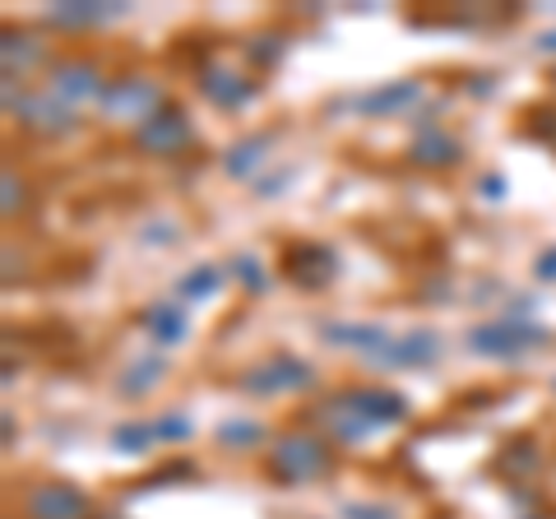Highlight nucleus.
<instances>
[{
  "mask_svg": "<svg viewBox=\"0 0 556 519\" xmlns=\"http://www.w3.org/2000/svg\"><path fill=\"white\" fill-rule=\"evenodd\" d=\"M334 445H329L320 431L292 427L278 431L269 441V478L283 482V488H311V482H325L334 473Z\"/></svg>",
  "mask_w": 556,
  "mask_h": 519,
  "instance_id": "f257e3e1",
  "label": "nucleus"
},
{
  "mask_svg": "<svg viewBox=\"0 0 556 519\" xmlns=\"http://www.w3.org/2000/svg\"><path fill=\"white\" fill-rule=\"evenodd\" d=\"M0 102H5V116L20 121L38 140H70V135H79V126H84V116L70 107V102H61L47 89H24L20 79H0Z\"/></svg>",
  "mask_w": 556,
  "mask_h": 519,
  "instance_id": "f03ea898",
  "label": "nucleus"
},
{
  "mask_svg": "<svg viewBox=\"0 0 556 519\" xmlns=\"http://www.w3.org/2000/svg\"><path fill=\"white\" fill-rule=\"evenodd\" d=\"M552 343V330L538 320H478L473 330H464V349L482 357V362H501V367H515V362H525L533 353H543Z\"/></svg>",
  "mask_w": 556,
  "mask_h": 519,
  "instance_id": "7ed1b4c3",
  "label": "nucleus"
},
{
  "mask_svg": "<svg viewBox=\"0 0 556 519\" xmlns=\"http://www.w3.org/2000/svg\"><path fill=\"white\" fill-rule=\"evenodd\" d=\"M320 385V371L316 362H306L298 353H269L251 362V367L237 371V390L247 394V400H288V394H311Z\"/></svg>",
  "mask_w": 556,
  "mask_h": 519,
  "instance_id": "20e7f679",
  "label": "nucleus"
},
{
  "mask_svg": "<svg viewBox=\"0 0 556 519\" xmlns=\"http://www.w3.org/2000/svg\"><path fill=\"white\" fill-rule=\"evenodd\" d=\"M108 75H102V65L93 56H56L47 65V93H56L61 102H70L75 112L84 107H102V93H108Z\"/></svg>",
  "mask_w": 556,
  "mask_h": 519,
  "instance_id": "39448f33",
  "label": "nucleus"
},
{
  "mask_svg": "<svg viewBox=\"0 0 556 519\" xmlns=\"http://www.w3.org/2000/svg\"><path fill=\"white\" fill-rule=\"evenodd\" d=\"M167 102H163V84L153 79V75H116L108 84V93H102V116L108 121H126V126H144V121L153 112H163Z\"/></svg>",
  "mask_w": 556,
  "mask_h": 519,
  "instance_id": "423d86ee",
  "label": "nucleus"
},
{
  "mask_svg": "<svg viewBox=\"0 0 556 519\" xmlns=\"http://www.w3.org/2000/svg\"><path fill=\"white\" fill-rule=\"evenodd\" d=\"M427 98V84L417 75H404V79H380L371 89H362L348 98V112L362 116V121H390V116H408L422 107Z\"/></svg>",
  "mask_w": 556,
  "mask_h": 519,
  "instance_id": "0eeeda50",
  "label": "nucleus"
},
{
  "mask_svg": "<svg viewBox=\"0 0 556 519\" xmlns=\"http://www.w3.org/2000/svg\"><path fill=\"white\" fill-rule=\"evenodd\" d=\"M130 144L144 153V159H177L195 144V121H190L177 102H167L163 112H153L144 126L130 130Z\"/></svg>",
  "mask_w": 556,
  "mask_h": 519,
  "instance_id": "6e6552de",
  "label": "nucleus"
},
{
  "mask_svg": "<svg viewBox=\"0 0 556 519\" xmlns=\"http://www.w3.org/2000/svg\"><path fill=\"white\" fill-rule=\"evenodd\" d=\"M283 279L302 292H325L339 279V251L325 246V241H288L283 260H278Z\"/></svg>",
  "mask_w": 556,
  "mask_h": 519,
  "instance_id": "1a4fd4ad",
  "label": "nucleus"
},
{
  "mask_svg": "<svg viewBox=\"0 0 556 519\" xmlns=\"http://www.w3.org/2000/svg\"><path fill=\"white\" fill-rule=\"evenodd\" d=\"M195 89L200 98L208 102V107H218V112H247L260 102V79L251 75H241L237 65H223V61H208L200 65V75H195Z\"/></svg>",
  "mask_w": 556,
  "mask_h": 519,
  "instance_id": "9d476101",
  "label": "nucleus"
},
{
  "mask_svg": "<svg viewBox=\"0 0 556 519\" xmlns=\"http://www.w3.org/2000/svg\"><path fill=\"white\" fill-rule=\"evenodd\" d=\"M441 357H445V339L437 330H427V325H417L408 334H394L367 367H376V371H427V367H441Z\"/></svg>",
  "mask_w": 556,
  "mask_h": 519,
  "instance_id": "9b49d317",
  "label": "nucleus"
},
{
  "mask_svg": "<svg viewBox=\"0 0 556 519\" xmlns=\"http://www.w3.org/2000/svg\"><path fill=\"white\" fill-rule=\"evenodd\" d=\"M20 510L24 519H93V501L75 482H33Z\"/></svg>",
  "mask_w": 556,
  "mask_h": 519,
  "instance_id": "f8f14e48",
  "label": "nucleus"
},
{
  "mask_svg": "<svg viewBox=\"0 0 556 519\" xmlns=\"http://www.w3.org/2000/svg\"><path fill=\"white\" fill-rule=\"evenodd\" d=\"M56 61L51 56V42L42 38L38 28H5L0 33V79H28L33 71H47Z\"/></svg>",
  "mask_w": 556,
  "mask_h": 519,
  "instance_id": "ddd939ff",
  "label": "nucleus"
},
{
  "mask_svg": "<svg viewBox=\"0 0 556 519\" xmlns=\"http://www.w3.org/2000/svg\"><path fill=\"white\" fill-rule=\"evenodd\" d=\"M278 149V126H265V130H251L241 135V140H232L228 149H223V177L228 181H260V172L269 167Z\"/></svg>",
  "mask_w": 556,
  "mask_h": 519,
  "instance_id": "4468645a",
  "label": "nucleus"
},
{
  "mask_svg": "<svg viewBox=\"0 0 556 519\" xmlns=\"http://www.w3.org/2000/svg\"><path fill=\"white\" fill-rule=\"evenodd\" d=\"M343 400L376 427V436L390 427H404L413 418V404L390 385H343Z\"/></svg>",
  "mask_w": 556,
  "mask_h": 519,
  "instance_id": "2eb2a0df",
  "label": "nucleus"
},
{
  "mask_svg": "<svg viewBox=\"0 0 556 519\" xmlns=\"http://www.w3.org/2000/svg\"><path fill=\"white\" fill-rule=\"evenodd\" d=\"M126 14H130L126 0H61V5L47 10V24L56 33H93V28L121 24Z\"/></svg>",
  "mask_w": 556,
  "mask_h": 519,
  "instance_id": "dca6fc26",
  "label": "nucleus"
},
{
  "mask_svg": "<svg viewBox=\"0 0 556 519\" xmlns=\"http://www.w3.org/2000/svg\"><path fill=\"white\" fill-rule=\"evenodd\" d=\"M464 140L441 121H431V126H417L413 140H408V163L413 167H427V172H450L464 163Z\"/></svg>",
  "mask_w": 556,
  "mask_h": 519,
  "instance_id": "f3484780",
  "label": "nucleus"
},
{
  "mask_svg": "<svg viewBox=\"0 0 556 519\" xmlns=\"http://www.w3.org/2000/svg\"><path fill=\"white\" fill-rule=\"evenodd\" d=\"M316 334L329 343V349L353 353V357H362V362H371V357L394 339L390 325H380V320H320Z\"/></svg>",
  "mask_w": 556,
  "mask_h": 519,
  "instance_id": "a211bd4d",
  "label": "nucleus"
},
{
  "mask_svg": "<svg viewBox=\"0 0 556 519\" xmlns=\"http://www.w3.org/2000/svg\"><path fill=\"white\" fill-rule=\"evenodd\" d=\"M139 325H144L153 349H181L190 339V306L181 298H159L139 311Z\"/></svg>",
  "mask_w": 556,
  "mask_h": 519,
  "instance_id": "6ab92c4d",
  "label": "nucleus"
},
{
  "mask_svg": "<svg viewBox=\"0 0 556 519\" xmlns=\"http://www.w3.org/2000/svg\"><path fill=\"white\" fill-rule=\"evenodd\" d=\"M167 371H172V367H167V357H163V353H139V357L126 362V371H121L116 394H121V400H130V404L149 400V394L167 380Z\"/></svg>",
  "mask_w": 556,
  "mask_h": 519,
  "instance_id": "aec40b11",
  "label": "nucleus"
},
{
  "mask_svg": "<svg viewBox=\"0 0 556 519\" xmlns=\"http://www.w3.org/2000/svg\"><path fill=\"white\" fill-rule=\"evenodd\" d=\"M214 441H218V450H228V455H251V450L269 441V427L260 418H247V413H232V418H223L214 427Z\"/></svg>",
  "mask_w": 556,
  "mask_h": 519,
  "instance_id": "412c9836",
  "label": "nucleus"
},
{
  "mask_svg": "<svg viewBox=\"0 0 556 519\" xmlns=\"http://www.w3.org/2000/svg\"><path fill=\"white\" fill-rule=\"evenodd\" d=\"M223 283H228V269L214 265V260H204V265H190L181 279H177V292L172 298H181L186 306H195V302H214Z\"/></svg>",
  "mask_w": 556,
  "mask_h": 519,
  "instance_id": "4be33fe9",
  "label": "nucleus"
},
{
  "mask_svg": "<svg viewBox=\"0 0 556 519\" xmlns=\"http://www.w3.org/2000/svg\"><path fill=\"white\" fill-rule=\"evenodd\" d=\"M108 441H112L116 455L139 459V455H149V450H159V431H153V418H126V422L112 427Z\"/></svg>",
  "mask_w": 556,
  "mask_h": 519,
  "instance_id": "5701e85b",
  "label": "nucleus"
},
{
  "mask_svg": "<svg viewBox=\"0 0 556 519\" xmlns=\"http://www.w3.org/2000/svg\"><path fill=\"white\" fill-rule=\"evenodd\" d=\"M538 469H543V445H538V441L519 436V441H510L506 450H501V473H506V478L525 482V478H533Z\"/></svg>",
  "mask_w": 556,
  "mask_h": 519,
  "instance_id": "b1692460",
  "label": "nucleus"
},
{
  "mask_svg": "<svg viewBox=\"0 0 556 519\" xmlns=\"http://www.w3.org/2000/svg\"><path fill=\"white\" fill-rule=\"evenodd\" d=\"M241 56H247L255 71H274V65L288 56V33H274V28L251 33V38L241 42Z\"/></svg>",
  "mask_w": 556,
  "mask_h": 519,
  "instance_id": "393cba45",
  "label": "nucleus"
},
{
  "mask_svg": "<svg viewBox=\"0 0 556 519\" xmlns=\"http://www.w3.org/2000/svg\"><path fill=\"white\" fill-rule=\"evenodd\" d=\"M228 274H232V279L241 283V292H251V298H265V292H269V283H274V274H269V265H265V260H260V255H251V251H241V255H232L228 260Z\"/></svg>",
  "mask_w": 556,
  "mask_h": 519,
  "instance_id": "a878e982",
  "label": "nucleus"
},
{
  "mask_svg": "<svg viewBox=\"0 0 556 519\" xmlns=\"http://www.w3.org/2000/svg\"><path fill=\"white\" fill-rule=\"evenodd\" d=\"M153 431H159V445H186L190 436H195V418H190L186 408H167L153 418Z\"/></svg>",
  "mask_w": 556,
  "mask_h": 519,
  "instance_id": "bb28decb",
  "label": "nucleus"
},
{
  "mask_svg": "<svg viewBox=\"0 0 556 519\" xmlns=\"http://www.w3.org/2000/svg\"><path fill=\"white\" fill-rule=\"evenodd\" d=\"M24 200H28V186L5 167V177H0V214H5V218H20Z\"/></svg>",
  "mask_w": 556,
  "mask_h": 519,
  "instance_id": "cd10ccee",
  "label": "nucleus"
},
{
  "mask_svg": "<svg viewBox=\"0 0 556 519\" xmlns=\"http://www.w3.org/2000/svg\"><path fill=\"white\" fill-rule=\"evenodd\" d=\"M339 519H399V510L390 506V501H343L339 506Z\"/></svg>",
  "mask_w": 556,
  "mask_h": 519,
  "instance_id": "c85d7f7f",
  "label": "nucleus"
},
{
  "mask_svg": "<svg viewBox=\"0 0 556 519\" xmlns=\"http://www.w3.org/2000/svg\"><path fill=\"white\" fill-rule=\"evenodd\" d=\"M292 177H298V167L278 172V177H260V181H255V195H260V200H274V195H283V190L292 186Z\"/></svg>",
  "mask_w": 556,
  "mask_h": 519,
  "instance_id": "c756f323",
  "label": "nucleus"
},
{
  "mask_svg": "<svg viewBox=\"0 0 556 519\" xmlns=\"http://www.w3.org/2000/svg\"><path fill=\"white\" fill-rule=\"evenodd\" d=\"M529 135H538V140H543V144H556V107L533 112V121H529Z\"/></svg>",
  "mask_w": 556,
  "mask_h": 519,
  "instance_id": "7c9ffc66",
  "label": "nucleus"
},
{
  "mask_svg": "<svg viewBox=\"0 0 556 519\" xmlns=\"http://www.w3.org/2000/svg\"><path fill=\"white\" fill-rule=\"evenodd\" d=\"M533 279L538 283H556V241L533 255Z\"/></svg>",
  "mask_w": 556,
  "mask_h": 519,
  "instance_id": "2f4dec72",
  "label": "nucleus"
},
{
  "mask_svg": "<svg viewBox=\"0 0 556 519\" xmlns=\"http://www.w3.org/2000/svg\"><path fill=\"white\" fill-rule=\"evenodd\" d=\"M506 190H510V181L501 177V172H486V177L478 181V195L482 200H506Z\"/></svg>",
  "mask_w": 556,
  "mask_h": 519,
  "instance_id": "473e14b6",
  "label": "nucleus"
},
{
  "mask_svg": "<svg viewBox=\"0 0 556 519\" xmlns=\"http://www.w3.org/2000/svg\"><path fill=\"white\" fill-rule=\"evenodd\" d=\"M533 51H538V56H556V28L538 33V38H533Z\"/></svg>",
  "mask_w": 556,
  "mask_h": 519,
  "instance_id": "72a5a7b5",
  "label": "nucleus"
},
{
  "mask_svg": "<svg viewBox=\"0 0 556 519\" xmlns=\"http://www.w3.org/2000/svg\"><path fill=\"white\" fill-rule=\"evenodd\" d=\"M0 431H5V450H14V436H20V427H14V413H10V408L0 413Z\"/></svg>",
  "mask_w": 556,
  "mask_h": 519,
  "instance_id": "f704fd0d",
  "label": "nucleus"
},
{
  "mask_svg": "<svg viewBox=\"0 0 556 519\" xmlns=\"http://www.w3.org/2000/svg\"><path fill=\"white\" fill-rule=\"evenodd\" d=\"M486 79H492V75H473V84H468V89H473L478 98H486V93H492V84H486Z\"/></svg>",
  "mask_w": 556,
  "mask_h": 519,
  "instance_id": "c9c22d12",
  "label": "nucleus"
},
{
  "mask_svg": "<svg viewBox=\"0 0 556 519\" xmlns=\"http://www.w3.org/2000/svg\"><path fill=\"white\" fill-rule=\"evenodd\" d=\"M93 519H126L121 510H93Z\"/></svg>",
  "mask_w": 556,
  "mask_h": 519,
  "instance_id": "e433bc0d",
  "label": "nucleus"
},
{
  "mask_svg": "<svg viewBox=\"0 0 556 519\" xmlns=\"http://www.w3.org/2000/svg\"><path fill=\"white\" fill-rule=\"evenodd\" d=\"M552 394H556V376H552Z\"/></svg>",
  "mask_w": 556,
  "mask_h": 519,
  "instance_id": "4c0bfd02",
  "label": "nucleus"
},
{
  "mask_svg": "<svg viewBox=\"0 0 556 519\" xmlns=\"http://www.w3.org/2000/svg\"><path fill=\"white\" fill-rule=\"evenodd\" d=\"M552 84H556V65H552Z\"/></svg>",
  "mask_w": 556,
  "mask_h": 519,
  "instance_id": "58836bf2",
  "label": "nucleus"
}]
</instances>
